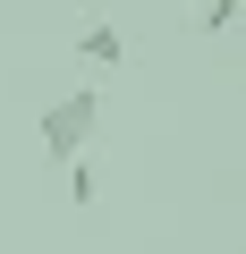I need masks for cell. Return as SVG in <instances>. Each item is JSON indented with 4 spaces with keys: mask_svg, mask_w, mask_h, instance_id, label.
<instances>
[{
    "mask_svg": "<svg viewBox=\"0 0 246 254\" xmlns=\"http://www.w3.org/2000/svg\"><path fill=\"white\" fill-rule=\"evenodd\" d=\"M43 153L51 161H85L93 153V136H102V85H77V93H60L51 110H43Z\"/></svg>",
    "mask_w": 246,
    "mask_h": 254,
    "instance_id": "obj_1",
    "label": "cell"
},
{
    "mask_svg": "<svg viewBox=\"0 0 246 254\" xmlns=\"http://www.w3.org/2000/svg\"><path fill=\"white\" fill-rule=\"evenodd\" d=\"M77 60H85V68H128L119 26H110V17H85V26H77Z\"/></svg>",
    "mask_w": 246,
    "mask_h": 254,
    "instance_id": "obj_2",
    "label": "cell"
},
{
    "mask_svg": "<svg viewBox=\"0 0 246 254\" xmlns=\"http://www.w3.org/2000/svg\"><path fill=\"white\" fill-rule=\"evenodd\" d=\"M238 17H246V0H204V9H195L204 34H238Z\"/></svg>",
    "mask_w": 246,
    "mask_h": 254,
    "instance_id": "obj_3",
    "label": "cell"
},
{
    "mask_svg": "<svg viewBox=\"0 0 246 254\" xmlns=\"http://www.w3.org/2000/svg\"><path fill=\"white\" fill-rule=\"evenodd\" d=\"M60 170H68V203H85V212H93V195H102V178H93V153H85V161H60Z\"/></svg>",
    "mask_w": 246,
    "mask_h": 254,
    "instance_id": "obj_4",
    "label": "cell"
}]
</instances>
